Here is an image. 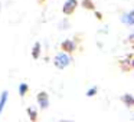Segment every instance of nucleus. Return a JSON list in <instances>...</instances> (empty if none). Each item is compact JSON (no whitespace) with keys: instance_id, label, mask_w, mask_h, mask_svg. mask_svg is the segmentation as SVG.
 Masks as SVG:
<instances>
[{"instance_id":"f257e3e1","label":"nucleus","mask_w":134,"mask_h":122,"mask_svg":"<svg viewBox=\"0 0 134 122\" xmlns=\"http://www.w3.org/2000/svg\"><path fill=\"white\" fill-rule=\"evenodd\" d=\"M69 63H71V58H69V55H66V52L58 53V55L53 58V65H55L58 69H65Z\"/></svg>"},{"instance_id":"f03ea898","label":"nucleus","mask_w":134,"mask_h":122,"mask_svg":"<svg viewBox=\"0 0 134 122\" xmlns=\"http://www.w3.org/2000/svg\"><path fill=\"white\" fill-rule=\"evenodd\" d=\"M38 103L42 109H46L49 106V96L46 92H39L38 93Z\"/></svg>"},{"instance_id":"7ed1b4c3","label":"nucleus","mask_w":134,"mask_h":122,"mask_svg":"<svg viewBox=\"0 0 134 122\" xmlns=\"http://www.w3.org/2000/svg\"><path fill=\"white\" fill-rule=\"evenodd\" d=\"M76 4H78L76 0H66L64 4V13L65 15H71L74 12V9H76Z\"/></svg>"},{"instance_id":"20e7f679","label":"nucleus","mask_w":134,"mask_h":122,"mask_svg":"<svg viewBox=\"0 0 134 122\" xmlns=\"http://www.w3.org/2000/svg\"><path fill=\"white\" fill-rule=\"evenodd\" d=\"M7 98H9V92H7V90H3V92H2V95H0V113L3 112L4 106H6Z\"/></svg>"},{"instance_id":"39448f33","label":"nucleus","mask_w":134,"mask_h":122,"mask_svg":"<svg viewBox=\"0 0 134 122\" xmlns=\"http://www.w3.org/2000/svg\"><path fill=\"white\" fill-rule=\"evenodd\" d=\"M62 47H64L65 52H72V50L75 49V45H74L72 40H65L64 43H62Z\"/></svg>"},{"instance_id":"423d86ee","label":"nucleus","mask_w":134,"mask_h":122,"mask_svg":"<svg viewBox=\"0 0 134 122\" xmlns=\"http://www.w3.org/2000/svg\"><path fill=\"white\" fill-rule=\"evenodd\" d=\"M122 20H124L128 26H133V25H134V12L127 13V15L124 16V19H122Z\"/></svg>"},{"instance_id":"0eeeda50","label":"nucleus","mask_w":134,"mask_h":122,"mask_svg":"<svg viewBox=\"0 0 134 122\" xmlns=\"http://www.w3.org/2000/svg\"><path fill=\"white\" fill-rule=\"evenodd\" d=\"M32 55H33V58L35 59H38L39 58V55H41V43H35V46H33V50H32Z\"/></svg>"},{"instance_id":"6e6552de","label":"nucleus","mask_w":134,"mask_h":122,"mask_svg":"<svg viewBox=\"0 0 134 122\" xmlns=\"http://www.w3.org/2000/svg\"><path fill=\"white\" fill-rule=\"evenodd\" d=\"M27 88H29V86H27V83H25V82L19 85V93H20V96H25V95H26Z\"/></svg>"},{"instance_id":"1a4fd4ad","label":"nucleus","mask_w":134,"mask_h":122,"mask_svg":"<svg viewBox=\"0 0 134 122\" xmlns=\"http://www.w3.org/2000/svg\"><path fill=\"white\" fill-rule=\"evenodd\" d=\"M122 101H124L128 106H131V105L134 103V99H133V96H131V95H124V96H122Z\"/></svg>"},{"instance_id":"9d476101","label":"nucleus","mask_w":134,"mask_h":122,"mask_svg":"<svg viewBox=\"0 0 134 122\" xmlns=\"http://www.w3.org/2000/svg\"><path fill=\"white\" fill-rule=\"evenodd\" d=\"M27 113H29V116H30L32 121H35V119H36V108H33V106L27 108Z\"/></svg>"},{"instance_id":"9b49d317","label":"nucleus","mask_w":134,"mask_h":122,"mask_svg":"<svg viewBox=\"0 0 134 122\" xmlns=\"http://www.w3.org/2000/svg\"><path fill=\"white\" fill-rule=\"evenodd\" d=\"M97 92H98V88H97V86H94V88H91V89L87 92V96H94Z\"/></svg>"}]
</instances>
